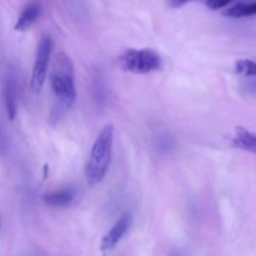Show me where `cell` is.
<instances>
[{"mask_svg":"<svg viewBox=\"0 0 256 256\" xmlns=\"http://www.w3.org/2000/svg\"><path fill=\"white\" fill-rule=\"evenodd\" d=\"M112 144H114V126L106 125L98 135L92 145L90 159L85 169L88 184L92 186L100 184L106 176V172L112 164Z\"/></svg>","mask_w":256,"mask_h":256,"instance_id":"6da1fadb","label":"cell"},{"mask_svg":"<svg viewBox=\"0 0 256 256\" xmlns=\"http://www.w3.org/2000/svg\"><path fill=\"white\" fill-rule=\"evenodd\" d=\"M50 82L55 96L65 106H72L76 100V85H75V69L72 58L65 52H58L54 56Z\"/></svg>","mask_w":256,"mask_h":256,"instance_id":"7a4b0ae2","label":"cell"},{"mask_svg":"<svg viewBox=\"0 0 256 256\" xmlns=\"http://www.w3.org/2000/svg\"><path fill=\"white\" fill-rule=\"evenodd\" d=\"M119 65L122 70L134 74H150L162 69V56L155 50H128L119 58Z\"/></svg>","mask_w":256,"mask_h":256,"instance_id":"3957f363","label":"cell"},{"mask_svg":"<svg viewBox=\"0 0 256 256\" xmlns=\"http://www.w3.org/2000/svg\"><path fill=\"white\" fill-rule=\"evenodd\" d=\"M52 48H54V42H52V36L44 35L40 40L39 45H38L36 56H35L34 66H32V80H30V88L35 94L42 92L45 80H46Z\"/></svg>","mask_w":256,"mask_h":256,"instance_id":"277c9868","label":"cell"},{"mask_svg":"<svg viewBox=\"0 0 256 256\" xmlns=\"http://www.w3.org/2000/svg\"><path fill=\"white\" fill-rule=\"evenodd\" d=\"M132 225V215L130 212H125L120 216V219L118 220L116 224L112 228L109 232L104 236L102 242V252H110V250L114 249L120 242H122V238L125 236L129 229Z\"/></svg>","mask_w":256,"mask_h":256,"instance_id":"5b68a950","label":"cell"},{"mask_svg":"<svg viewBox=\"0 0 256 256\" xmlns=\"http://www.w3.org/2000/svg\"><path fill=\"white\" fill-rule=\"evenodd\" d=\"M2 95H4L6 114L12 122L18 114V80L14 70L9 69L5 74L4 84H2Z\"/></svg>","mask_w":256,"mask_h":256,"instance_id":"8992f818","label":"cell"},{"mask_svg":"<svg viewBox=\"0 0 256 256\" xmlns=\"http://www.w3.org/2000/svg\"><path fill=\"white\" fill-rule=\"evenodd\" d=\"M40 14H42V5H40V2H32L24 8L19 19H18L16 24H15L14 29L19 32H28L36 22Z\"/></svg>","mask_w":256,"mask_h":256,"instance_id":"52a82bcc","label":"cell"},{"mask_svg":"<svg viewBox=\"0 0 256 256\" xmlns=\"http://www.w3.org/2000/svg\"><path fill=\"white\" fill-rule=\"evenodd\" d=\"M232 142L235 148L256 154V134L244 129V128L238 126L235 129V135Z\"/></svg>","mask_w":256,"mask_h":256,"instance_id":"ba28073f","label":"cell"},{"mask_svg":"<svg viewBox=\"0 0 256 256\" xmlns=\"http://www.w3.org/2000/svg\"><path fill=\"white\" fill-rule=\"evenodd\" d=\"M75 194L72 190H60V192H52L44 196V202L50 206L64 208L69 206L74 202Z\"/></svg>","mask_w":256,"mask_h":256,"instance_id":"9c48e42d","label":"cell"},{"mask_svg":"<svg viewBox=\"0 0 256 256\" xmlns=\"http://www.w3.org/2000/svg\"><path fill=\"white\" fill-rule=\"evenodd\" d=\"M225 16L234 18V19H239V18H246L256 15V2L252 4H239L235 6L230 8L229 10L224 12Z\"/></svg>","mask_w":256,"mask_h":256,"instance_id":"30bf717a","label":"cell"},{"mask_svg":"<svg viewBox=\"0 0 256 256\" xmlns=\"http://www.w3.org/2000/svg\"><path fill=\"white\" fill-rule=\"evenodd\" d=\"M235 70L242 76H256V62L252 60H239L235 64Z\"/></svg>","mask_w":256,"mask_h":256,"instance_id":"8fae6325","label":"cell"},{"mask_svg":"<svg viewBox=\"0 0 256 256\" xmlns=\"http://www.w3.org/2000/svg\"><path fill=\"white\" fill-rule=\"evenodd\" d=\"M234 0H206V5L212 10H220L225 6H229Z\"/></svg>","mask_w":256,"mask_h":256,"instance_id":"7c38bea8","label":"cell"},{"mask_svg":"<svg viewBox=\"0 0 256 256\" xmlns=\"http://www.w3.org/2000/svg\"><path fill=\"white\" fill-rule=\"evenodd\" d=\"M192 2H194V0H169V5L174 9H178V8L184 6V5L189 4Z\"/></svg>","mask_w":256,"mask_h":256,"instance_id":"4fadbf2b","label":"cell"},{"mask_svg":"<svg viewBox=\"0 0 256 256\" xmlns=\"http://www.w3.org/2000/svg\"><path fill=\"white\" fill-rule=\"evenodd\" d=\"M6 148H8L6 136H5L4 132H2V124H0V150H2V154L5 152V149H6Z\"/></svg>","mask_w":256,"mask_h":256,"instance_id":"5bb4252c","label":"cell"},{"mask_svg":"<svg viewBox=\"0 0 256 256\" xmlns=\"http://www.w3.org/2000/svg\"><path fill=\"white\" fill-rule=\"evenodd\" d=\"M250 88H252V92H256V82H252V84L250 85Z\"/></svg>","mask_w":256,"mask_h":256,"instance_id":"9a60e30c","label":"cell"}]
</instances>
